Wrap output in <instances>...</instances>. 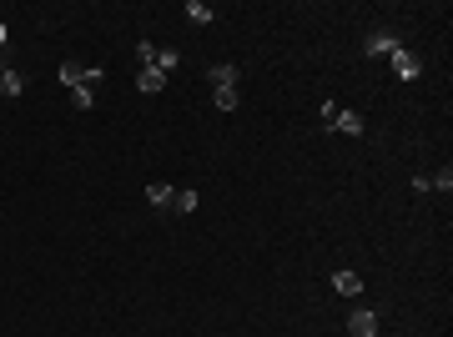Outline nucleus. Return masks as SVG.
<instances>
[{
  "instance_id": "obj_1",
  "label": "nucleus",
  "mask_w": 453,
  "mask_h": 337,
  "mask_svg": "<svg viewBox=\"0 0 453 337\" xmlns=\"http://www.w3.org/2000/svg\"><path fill=\"white\" fill-rule=\"evenodd\" d=\"M388 61H393V76H398V81H418V76H423V55H413V50H403V45L393 50Z\"/></svg>"
},
{
  "instance_id": "obj_2",
  "label": "nucleus",
  "mask_w": 453,
  "mask_h": 337,
  "mask_svg": "<svg viewBox=\"0 0 453 337\" xmlns=\"http://www.w3.org/2000/svg\"><path fill=\"white\" fill-rule=\"evenodd\" d=\"M398 45H403V40L393 35L388 26H373V31H368V40H363V55H393Z\"/></svg>"
},
{
  "instance_id": "obj_3",
  "label": "nucleus",
  "mask_w": 453,
  "mask_h": 337,
  "mask_svg": "<svg viewBox=\"0 0 453 337\" xmlns=\"http://www.w3.org/2000/svg\"><path fill=\"white\" fill-rule=\"evenodd\" d=\"M348 332H353V337H378V312H368V307L353 312V317H348Z\"/></svg>"
},
{
  "instance_id": "obj_4",
  "label": "nucleus",
  "mask_w": 453,
  "mask_h": 337,
  "mask_svg": "<svg viewBox=\"0 0 453 337\" xmlns=\"http://www.w3.org/2000/svg\"><path fill=\"white\" fill-rule=\"evenodd\" d=\"M327 131H343V136H363V116H358V111H337Z\"/></svg>"
},
{
  "instance_id": "obj_5",
  "label": "nucleus",
  "mask_w": 453,
  "mask_h": 337,
  "mask_svg": "<svg viewBox=\"0 0 453 337\" xmlns=\"http://www.w3.org/2000/svg\"><path fill=\"white\" fill-rule=\"evenodd\" d=\"M332 287L343 292V297H358V292H363V277H358V272H332Z\"/></svg>"
},
{
  "instance_id": "obj_6",
  "label": "nucleus",
  "mask_w": 453,
  "mask_h": 337,
  "mask_svg": "<svg viewBox=\"0 0 453 337\" xmlns=\"http://www.w3.org/2000/svg\"><path fill=\"white\" fill-rule=\"evenodd\" d=\"M207 76H212V86H237V66L232 61H217Z\"/></svg>"
},
{
  "instance_id": "obj_7",
  "label": "nucleus",
  "mask_w": 453,
  "mask_h": 337,
  "mask_svg": "<svg viewBox=\"0 0 453 337\" xmlns=\"http://www.w3.org/2000/svg\"><path fill=\"white\" fill-rule=\"evenodd\" d=\"M0 91H6V96H21V91H26V76L11 71V66H0Z\"/></svg>"
},
{
  "instance_id": "obj_8",
  "label": "nucleus",
  "mask_w": 453,
  "mask_h": 337,
  "mask_svg": "<svg viewBox=\"0 0 453 337\" xmlns=\"http://www.w3.org/2000/svg\"><path fill=\"white\" fill-rule=\"evenodd\" d=\"M187 21H192V26H212V21H217V11H212V6H202V0H187Z\"/></svg>"
},
{
  "instance_id": "obj_9",
  "label": "nucleus",
  "mask_w": 453,
  "mask_h": 337,
  "mask_svg": "<svg viewBox=\"0 0 453 337\" xmlns=\"http://www.w3.org/2000/svg\"><path fill=\"white\" fill-rule=\"evenodd\" d=\"M146 201L166 211V206H172V187H166V182H151V187H146Z\"/></svg>"
},
{
  "instance_id": "obj_10",
  "label": "nucleus",
  "mask_w": 453,
  "mask_h": 337,
  "mask_svg": "<svg viewBox=\"0 0 453 337\" xmlns=\"http://www.w3.org/2000/svg\"><path fill=\"white\" fill-rule=\"evenodd\" d=\"M172 211H177V216L197 211V192H187V187H182V192H172Z\"/></svg>"
},
{
  "instance_id": "obj_11",
  "label": "nucleus",
  "mask_w": 453,
  "mask_h": 337,
  "mask_svg": "<svg viewBox=\"0 0 453 337\" xmlns=\"http://www.w3.org/2000/svg\"><path fill=\"white\" fill-rule=\"evenodd\" d=\"M136 86H141L146 96H156V91L166 86V76H161V71H141V76H136Z\"/></svg>"
},
{
  "instance_id": "obj_12",
  "label": "nucleus",
  "mask_w": 453,
  "mask_h": 337,
  "mask_svg": "<svg viewBox=\"0 0 453 337\" xmlns=\"http://www.w3.org/2000/svg\"><path fill=\"white\" fill-rule=\"evenodd\" d=\"M217 111H237V86H217Z\"/></svg>"
},
{
  "instance_id": "obj_13",
  "label": "nucleus",
  "mask_w": 453,
  "mask_h": 337,
  "mask_svg": "<svg viewBox=\"0 0 453 337\" xmlns=\"http://www.w3.org/2000/svg\"><path fill=\"white\" fill-rule=\"evenodd\" d=\"M177 61H182V55H177V50H156V61H151L146 71H161V76H166V71H172Z\"/></svg>"
},
{
  "instance_id": "obj_14",
  "label": "nucleus",
  "mask_w": 453,
  "mask_h": 337,
  "mask_svg": "<svg viewBox=\"0 0 453 337\" xmlns=\"http://www.w3.org/2000/svg\"><path fill=\"white\" fill-rule=\"evenodd\" d=\"M81 76H86V71H81V61H66V66H61V81H66L71 91L81 86Z\"/></svg>"
},
{
  "instance_id": "obj_15",
  "label": "nucleus",
  "mask_w": 453,
  "mask_h": 337,
  "mask_svg": "<svg viewBox=\"0 0 453 337\" xmlns=\"http://www.w3.org/2000/svg\"><path fill=\"white\" fill-rule=\"evenodd\" d=\"M71 106H76V111H91V106H96V91L76 86V91H71Z\"/></svg>"
},
{
  "instance_id": "obj_16",
  "label": "nucleus",
  "mask_w": 453,
  "mask_h": 337,
  "mask_svg": "<svg viewBox=\"0 0 453 337\" xmlns=\"http://www.w3.org/2000/svg\"><path fill=\"white\" fill-rule=\"evenodd\" d=\"M428 182H433V192H443V197L453 192V172H448V166H443V172H438V177H428Z\"/></svg>"
},
{
  "instance_id": "obj_17",
  "label": "nucleus",
  "mask_w": 453,
  "mask_h": 337,
  "mask_svg": "<svg viewBox=\"0 0 453 337\" xmlns=\"http://www.w3.org/2000/svg\"><path fill=\"white\" fill-rule=\"evenodd\" d=\"M101 81H106V71H101V66H86V76H81V86H86V91H96Z\"/></svg>"
},
{
  "instance_id": "obj_18",
  "label": "nucleus",
  "mask_w": 453,
  "mask_h": 337,
  "mask_svg": "<svg viewBox=\"0 0 453 337\" xmlns=\"http://www.w3.org/2000/svg\"><path fill=\"white\" fill-rule=\"evenodd\" d=\"M136 61H141V71L156 61V45H151V40H141V45H136Z\"/></svg>"
},
{
  "instance_id": "obj_19",
  "label": "nucleus",
  "mask_w": 453,
  "mask_h": 337,
  "mask_svg": "<svg viewBox=\"0 0 453 337\" xmlns=\"http://www.w3.org/2000/svg\"><path fill=\"white\" fill-rule=\"evenodd\" d=\"M337 111H343V106H337V101H332V96H322V131H327V126H332V116H337Z\"/></svg>"
},
{
  "instance_id": "obj_20",
  "label": "nucleus",
  "mask_w": 453,
  "mask_h": 337,
  "mask_svg": "<svg viewBox=\"0 0 453 337\" xmlns=\"http://www.w3.org/2000/svg\"><path fill=\"white\" fill-rule=\"evenodd\" d=\"M6 45H11V26H6V21H0V50H6Z\"/></svg>"
}]
</instances>
